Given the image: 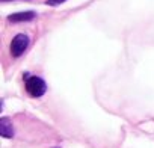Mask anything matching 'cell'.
<instances>
[{
	"instance_id": "1",
	"label": "cell",
	"mask_w": 154,
	"mask_h": 148,
	"mask_svg": "<svg viewBox=\"0 0 154 148\" xmlns=\"http://www.w3.org/2000/svg\"><path fill=\"white\" fill-rule=\"evenodd\" d=\"M26 91L32 97H42L47 91V85L41 77L32 76V77L26 79Z\"/></svg>"
},
{
	"instance_id": "2",
	"label": "cell",
	"mask_w": 154,
	"mask_h": 148,
	"mask_svg": "<svg viewBox=\"0 0 154 148\" xmlns=\"http://www.w3.org/2000/svg\"><path fill=\"white\" fill-rule=\"evenodd\" d=\"M29 47V36L24 33H20L17 36H14L12 42H11V54L14 57H18L24 53V50Z\"/></svg>"
},
{
	"instance_id": "3",
	"label": "cell",
	"mask_w": 154,
	"mask_h": 148,
	"mask_svg": "<svg viewBox=\"0 0 154 148\" xmlns=\"http://www.w3.org/2000/svg\"><path fill=\"white\" fill-rule=\"evenodd\" d=\"M36 17V14L33 11H26V12H15V14H11L8 18L9 21L12 23H18V21H30Z\"/></svg>"
},
{
	"instance_id": "4",
	"label": "cell",
	"mask_w": 154,
	"mask_h": 148,
	"mask_svg": "<svg viewBox=\"0 0 154 148\" xmlns=\"http://www.w3.org/2000/svg\"><path fill=\"white\" fill-rule=\"evenodd\" d=\"M0 134L3 137H12L14 136V128H12V124L8 118L0 119Z\"/></svg>"
},
{
	"instance_id": "5",
	"label": "cell",
	"mask_w": 154,
	"mask_h": 148,
	"mask_svg": "<svg viewBox=\"0 0 154 148\" xmlns=\"http://www.w3.org/2000/svg\"><path fill=\"white\" fill-rule=\"evenodd\" d=\"M59 2H63V0H57V2H53V3H59Z\"/></svg>"
},
{
	"instance_id": "6",
	"label": "cell",
	"mask_w": 154,
	"mask_h": 148,
	"mask_svg": "<svg viewBox=\"0 0 154 148\" xmlns=\"http://www.w3.org/2000/svg\"><path fill=\"white\" fill-rule=\"evenodd\" d=\"M51 2H57V0H50V3H51Z\"/></svg>"
},
{
	"instance_id": "7",
	"label": "cell",
	"mask_w": 154,
	"mask_h": 148,
	"mask_svg": "<svg viewBox=\"0 0 154 148\" xmlns=\"http://www.w3.org/2000/svg\"><path fill=\"white\" fill-rule=\"evenodd\" d=\"M2 2H8V0H2Z\"/></svg>"
}]
</instances>
